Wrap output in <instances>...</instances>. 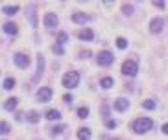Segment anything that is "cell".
Here are the masks:
<instances>
[{"instance_id": "1", "label": "cell", "mask_w": 168, "mask_h": 140, "mask_svg": "<svg viewBox=\"0 0 168 140\" xmlns=\"http://www.w3.org/2000/svg\"><path fill=\"white\" fill-rule=\"evenodd\" d=\"M151 127H153V122L150 120V118H137V120L131 123V129H133L137 135H144Z\"/></svg>"}, {"instance_id": "2", "label": "cell", "mask_w": 168, "mask_h": 140, "mask_svg": "<svg viewBox=\"0 0 168 140\" xmlns=\"http://www.w3.org/2000/svg\"><path fill=\"white\" fill-rule=\"evenodd\" d=\"M80 85V74L76 70H70L63 76V87L65 89H76Z\"/></svg>"}, {"instance_id": "3", "label": "cell", "mask_w": 168, "mask_h": 140, "mask_svg": "<svg viewBox=\"0 0 168 140\" xmlns=\"http://www.w3.org/2000/svg\"><path fill=\"white\" fill-rule=\"evenodd\" d=\"M137 72H139V65L135 63V61H124V65H122V74L124 76H129V78H133V76H137Z\"/></svg>"}, {"instance_id": "4", "label": "cell", "mask_w": 168, "mask_h": 140, "mask_svg": "<svg viewBox=\"0 0 168 140\" xmlns=\"http://www.w3.org/2000/svg\"><path fill=\"white\" fill-rule=\"evenodd\" d=\"M96 61H98L100 66H111L113 61H115V56H113L111 52H100L98 57H96Z\"/></svg>"}, {"instance_id": "5", "label": "cell", "mask_w": 168, "mask_h": 140, "mask_svg": "<svg viewBox=\"0 0 168 140\" xmlns=\"http://www.w3.org/2000/svg\"><path fill=\"white\" fill-rule=\"evenodd\" d=\"M52 89L50 87H41L39 90H37V101H42V103H46V101L52 100Z\"/></svg>"}, {"instance_id": "6", "label": "cell", "mask_w": 168, "mask_h": 140, "mask_svg": "<svg viewBox=\"0 0 168 140\" xmlns=\"http://www.w3.org/2000/svg\"><path fill=\"white\" fill-rule=\"evenodd\" d=\"M13 59H15V65H17L19 68H28V66H30V57H28L26 54H21V52H17Z\"/></svg>"}, {"instance_id": "7", "label": "cell", "mask_w": 168, "mask_h": 140, "mask_svg": "<svg viewBox=\"0 0 168 140\" xmlns=\"http://www.w3.org/2000/svg\"><path fill=\"white\" fill-rule=\"evenodd\" d=\"M163 26H165V20L161 19V17H155V19H151V22H150V31L151 33H159L163 30Z\"/></svg>"}, {"instance_id": "8", "label": "cell", "mask_w": 168, "mask_h": 140, "mask_svg": "<svg viewBox=\"0 0 168 140\" xmlns=\"http://www.w3.org/2000/svg\"><path fill=\"white\" fill-rule=\"evenodd\" d=\"M57 22H59V19H57L56 13H46V15H44V26H46V28L52 30V28L57 26Z\"/></svg>"}, {"instance_id": "9", "label": "cell", "mask_w": 168, "mask_h": 140, "mask_svg": "<svg viewBox=\"0 0 168 140\" xmlns=\"http://www.w3.org/2000/svg\"><path fill=\"white\" fill-rule=\"evenodd\" d=\"M127 107H129V100H126V98H118V100H115V111L124 113Z\"/></svg>"}, {"instance_id": "10", "label": "cell", "mask_w": 168, "mask_h": 140, "mask_svg": "<svg viewBox=\"0 0 168 140\" xmlns=\"http://www.w3.org/2000/svg\"><path fill=\"white\" fill-rule=\"evenodd\" d=\"M42 70H44V57H42V54H39V56H37V74H35V81L42 76Z\"/></svg>"}, {"instance_id": "11", "label": "cell", "mask_w": 168, "mask_h": 140, "mask_svg": "<svg viewBox=\"0 0 168 140\" xmlns=\"http://www.w3.org/2000/svg\"><path fill=\"white\" fill-rule=\"evenodd\" d=\"M78 37H80L82 41H92L94 33H92V30H89V28H83V30L78 33Z\"/></svg>"}, {"instance_id": "12", "label": "cell", "mask_w": 168, "mask_h": 140, "mask_svg": "<svg viewBox=\"0 0 168 140\" xmlns=\"http://www.w3.org/2000/svg\"><path fill=\"white\" fill-rule=\"evenodd\" d=\"M4 31L9 33V35H15V33L19 31V28H17L15 22H6V24H4Z\"/></svg>"}, {"instance_id": "13", "label": "cell", "mask_w": 168, "mask_h": 140, "mask_svg": "<svg viewBox=\"0 0 168 140\" xmlns=\"http://www.w3.org/2000/svg\"><path fill=\"white\" fill-rule=\"evenodd\" d=\"M46 120H59L61 118V113L57 111V109H50V111H46Z\"/></svg>"}, {"instance_id": "14", "label": "cell", "mask_w": 168, "mask_h": 140, "mask_svg": "<svg viewBox=\"0 0 168 140\" xmlns=\"http://www.w3.org/2000/svg\"><path fill=\"white\" fill-rule=\"evenodd\" d=\"M72 20H74L76 24H85V22L89 20V15H85V13H74V15H72Z\"/></svg>"}, {"instance_id": "15", "label": "cell", "mask_w": 168, "mask_h": 140, "mask_svg": "<svg viewBox=\"0 0 168 140\" xmlns=\"http://www.w3.org/2000/svg\"><path fill=\"white\" fill-rule=\"evenodd\" d=\"M78 138H80V140H91V129L82 127V129L78 131Z\"/></svg>"}, {"instance_id": "16", "label": "cell", "mask_w": 168, "mask_h": 140, "mask_svg": "<svg viewBox=\"0 0 168 140\" xmlns=\"http://www.w3.org/2000/svg\"><path fill=\"white\" fill-rule=\"evenodd\" d=\"M15 107H17V98H9V100L4 103V109L6 111H13Z\"/></svg>"}, {"instance_id": "17", "label": "cell", "mask_w": 168, "mask_h": 140, "mask_svg": "<svg viewBox=\"0 0 168 140\" xmlns=\"http://www.w3.org/2000/svg\"><path fill=\"white\" fill-rule=\"evenodd\" d=\"M26 120L30 122V123H35V122H39V113H35V111H30V113L26 114Z\"/></svg>"}, {"instance_id": "18", "label": "cell", "mask_w": 168, "mask_h": 140, "mask_svg": "<svg viewBox=\"0 0 168 140\" xmlns=\"http://www.w3.org/2000/svg\"><path fill=\"white\" fill-rule=\"evenodd\" d=\"M2 11H4L6 15H15V13L19 11V6H6Z\"/></svg>"}, {"instance_id": "19", "label": "cell", "mask_w": 168, "mask_h": 140, "mask_svg": "<svg viewBox=\"0 0 168 140\" xmlns=\"http://www.w3.org/2000/svg\"><path fill=\"white\" fill-rule=\"evenodd\" d=\"M9 131H11L9 123H7V122H0V135H7Z\"/></svg>"}, {"instance_id": "20", "label": "cell", "mask_w": 168, "mask_h": 140, "mask_svg": "<svg viewBox=\"0 0 168 140\" xmlns=\"http://www.w3.org/2000/svg\"><path fill=\"white\" fill-rule=\"evenodd\" d=\"M13 87H15V80H13V78H7V80L4 81V89H6V90H11Z\"/></svg>"}, {"instance_id": "21", "label": "cell", "mask_w": 168, "mask_h": 140, "mask_svg": "<svg viewBox=\"0 0 168 140\" xmlns=\"http://www.w3.org/2000/svg\"><path fill=\"white\" fill-rule=\"evenodd\" d=\"M116 46H118L120 50H126L127 48V41L124 39V37H118V39H116Z\"/></svg>"}, {"instance_id": "22", "label": "cell", "mask_w": 168, "mask_h": 140, "mask_svg": "<svg viewBox=\"0 0 168 140\" xmlns=\"http://www.w3.org/2000/svg\"><path fill=\"white\" fill-rule=\"evenodd\" d=\"M100 85H102L104 89H111V87H113V80H111V78H104V80L100 81Z\"/></svg>"}, {"instance_id": "23", "label": "cell", "mask_w": 168, "mask_h": 140, "mask_svg": "<svg viewBox=\"0 0 168 140\" xmlns=\"http://www.w3.org/2000/svg\"><path fill=\"white\" fill-rule=\"evenodd\" d=\"M78 116H80V118H87V116H89V109H87V107H80V109H78Z\"/></svg>"}, {"instance_id": "24", "label": "cell", "mask_w": 168, "mask_h": 140, "mask_svg": "<svg viewBox=\"0 0 168 140\" xmlns=\"http://www.w3.org/2000/svg\"><path fill=\"white\" fill-rule=\"evenodd\" d=\"M67 41H68V35H67L65 31H61V33L57 35V44H65Z\"/></svg>"}, {"instance_id": "25", "label": "cell", "mask_w": 168, "mask_h": 140, "mask_svg": "<svg viewBox=\"0 0 168 140\" xmlns=\"http://www.w3.org/2000/svg\"><path fill=\"white\" fill-rule=\"evenodd\" d=\"M142 107L148 109V111H151V109H155V101H153V100H146L144 103H142Z\"/></svg>"}, {"instance_id": "26", "label": "cell", "mask_w": 168, "mask_h": 140, "mask_svg": "<svg viewBox=\"0 0 168 140\" xmlns=\"http://www.w3.org/2000/svg\"><path fill=\"white\" fill-rule=\"evenodd\" d=\"M30 20H32V26L35 28L37 26V20H35V7L32 6V9H30Z\"/></svg>"}, {"instance_id": "27", "label": "cell", "mask_w": 168, "mask_h": 140, "mask_svg": "<svg viewBox=\"0 0 168 140\" xmlns=\"http://www.w3.org/2000/svg\"><path fill=\"white\" fill-rule=\"evenodd\" d=\"M122 11H124V15H131L133 13V6L131 4H124L122 6Z\"/></svg>"}, {"instance_id": "28", "label": "cell", "mask_w": 168, "mask_h": 140, "mask_svg": "<svg viewBox=\"0 0 168 140\" xmlns=\"http://www.w3.org/2000/svg\"><path fill=\"white\" fill-rule=\"evenodd\" d=\"M65 129H67L65 125H57V127H52V135H61Z\"/></svg>"}, {"instance_id": "29", "label": "cell", "mask_w": 168, "mask_h": 140, "mask_svg": "<svg viewBox=\"0 0 168 140\" xmlns=\"http://www.w3.org/2000/svg\"><path fill=\"white\" fill-rule=\"evenodd\" d=\"M54 52H56L57 56H63V48H61V44H54Z\"/></svg>"}, {"instance_id": "30", "label": "cell", "mask_w": 168, "mask_h": 140, "mask_svg": "<svg viewBox=\"0 0 168 140\" xmlns=\"http://www.w3.org/2000/svg\"><path fill=\"white\" fill-rule=\"evenodd\" d=\"M105 125H107L109 129H115V127H116V120H107L105 122Z\"/></svg>"}, {"instance_id": "31", "label": "cell", "mask_w": 168, "mask_h": 140, "mask_svg": "<svg viewBox=\"0 0 168 140\" xmlns=\"http://www.w3.org/2000/svg\"><path fill=\"white\" fill-rule=\"evenodd\" d=\"M102 114H104V116H107V114H109V107H107V103H104V105H102Z\"/></svg>"}, {"instance_id": "32", "label": "cell", "mask_w": 168, "mask_h": 140, "mask_svg": "<svg viewBox=\"0 0 168 140\" xmlns=\"http://www.w3.org/2000/svg\"><path fill=\"white\" fill-rule=\"evenodd\" d=\"M63 100L67 101V103H72V100H74V98H72L70 94H65V96H63Z\"/></svg>"}, {"instance_id": "33", "label": "cell", "mask_w": 168, "mask_h": 140, "mask_svg": "<svg viewBox=\"0 0 168 140\" xmlns=\"http://www.w3.org/2000/svg\"><path fill=\"white\" fill-rule=\"evenodd\" d=\"M153 6H157L159 9H163L165 7V2H153Z\"/></svg>"}, {"instance_id": "34", "label": "cell", "mask_w": 168, "mask_h": 140, "mask_svg": "<svg viewBox=\"0 0 168 140\" xmlns=\"http://www.w3.org/2000/svg\"><path fill=\"white\" fill-rule=\"evenodd\" d=\"M163 133H165V135H168V123H165V125H163Z\"/></svg>"}]
</instances>
